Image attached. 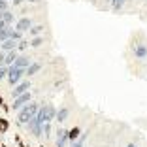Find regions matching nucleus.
Instances as JSON below:
<instances>
[{
    "label": "nucleus",
    "mask_w": 147,
    "mask_h": 147,
    "mask_svg": "<svg viewBox=\"0 0 147 147\" xmlns=\"http://www.w3.org/2000/svg\"><path fill=\"white\" fill-rule=\"evenodd\" d=\"M8 78V66H0V79Z\"/></svg>",
    "instance_id": "412c9836"
},
{
    "label": "nucleus",
    "mask_w": 147,
    "mask_h": 147,
    "mask_svg": "<svg viewBox=\"0 0 147 147\" xmlns=\"http://www.w3.org/2000/svg\"><path fill=\"white\" fill-rule=\"evenodd\" d=\"M32 64V61H30V57H26V55H19L17 57V61L13 62V66H17V68H28V66Z\"/></svg>",
    "instance_id": "0eeeda50"
},
{
    "label": "nucleus",
    "mask_w": 147,
    "mask_h": 147,
    "mask_svg": "<svg viewBox=\"0 0 147 147\" xmlns=\"http://www.w3.org/2000/svg\"><path fill=\"white\" fill-rule=\"evenodd\" d=\"M11 32H13L11 26H6V28H2V30H0V42H6V40H9V38H11Z\"/></svg>",
    "instance_id": "ddd939ff"
},
{
    "label": "nucleus",
    "mask_w": 147,
    "mask_h": 147,
    "mask_svg": "<svg viewBox=\"0 0 147 147\" xmlns=\"http://www.w3.org/2000/svg\"><path fill=\"white\" fill-rule=\"evenodd\" d=\"M85 140H87V132H85V134H81L76 142H72V147H83V145H85Z\"/></svg>",
    "instance_id": "2eb2a0df"
},
{
    "label": "nucleus",
    "mask_w": 147,
    "mask_h": 147,
    "mask_svg": "<svg viewBox=\"0 0 147 147\" xmlns=\"http://www.w3.org/2000/svg\"><path fill=\"white\" fill-rule=\"evenodd\" d=\"M28 89H30V81H21V83H17V85L13 87L11 96H13V98H17V96H21V94H25V92H28Z\"/></svg>",
    "instance_id": "423d86ee"
},
{
    "label": "nucleus",
    "mask_w": 147,
    "mask_h": 147,
    "mask_svg": "<svg viewBox=\"0 0 147 147\" xmlns=\"http://www.w3.org/2000/svg\"><path fill=\"white\" fill-rule=\"evenodd\" d=\"M19 32H26V30H30L32 28V21L28 17H23V19H19L17 21V26H15Z\"/></svg>",
    "instance_id": "6e6552de"
},
{
    "label": "nucleus",
    "mask_w": 147,
    "mask_h": 147,
    "mask_svg": "<svg viewBox=\"0 0 147 147\" xmlns=\"http://www.w3.org/2000/svg\"><path fill=\"white\" fill-rule=\"evenodd\" d=\"M134 55L138 57V59H147V47L143 45V43L134 45Z\"/></svg>",
    "instance_id": "9d476101"
},
{
    "label": "nucleus",
    "mask_w": 147,
    "mask_h": 147,
    "mask_svg": "<svg viewBox=\"0 0 147 147\" xmlns=\"http://www.w3.org/2000/svg\"><path fill=\"white\" fill-rule=\"evenodd\" d=\"M17 43H19V40H13V38H9V40H6V42H2V51H15L17 49Z\"/></svg>",
    "instance_id": "1a4fd4ad"
},
{
    "label": "nucleus",
    "mask_w": 147,
    "mask_h": 147,
    "mask_svg": "<svg viewBox=\"0 0 147 147\" xmlns=\"http://www.w3.org/2000/svg\"><path fill=\"white\" fill-rule=\"evenodd\" d=\"M0 49H2V42H0Z\"/></svg>",
    "instance_id": "a878e982"
},
{
    "label": "nucleus",
    "mask_w": 147,
    "mask_h": 147,
    "mask_svg": "<svg viewBox=\"0 0 147 147\" xmlns=\"http://www.w3.org/2000/svg\"><path fill=\"white\" fill-rule=\"evenodd\" d=\"M43 134L45 136L51 134V123H43Z\"/></svg>",
    "instance_id": "4be33fe9"
},
{
    "label": "nucleus",
    "mask_w": 147,
    "mask_h": 147,
    "mask_svg": "<svg viewBox=\"0 0 147 147\" xmlns=\"http://www.w3.org/2000/svg\"><path fill=\"white\" fill-rule=\"evenodd\" d=\"M42 43H43V38H42V36H34V38H32V42H30V47H40Z\"/></svg>",
    "instance_id": "6ab92c4d"
},
{
    "label": "nucleus",
    "mask_w": 147,
    "mask_h": 147,
    "mask_svg": "<svg viewBox=\"0 0 147 147\" xmlns=\"http://www.w3.org/2000/svg\"><path fill=\"white\" fill-rule=\"evenodd\" d=\"M40 106L42 104H26L23 109H19V115H17V121L21 123V125H26L28 121H32L36 117V113H38V109H40Z\"/></svg>",
    "instance_id": "f257e3e1"
},
{
    "label": "nucleus",
    "mask_w": 147,
    "mask_h": 147,
    "mask_svg": "<svg viewBox=\"0 0 147 147\" xmlns=\"http://www.w3.org/2000/svg\"><path fill=\"white\" fill-rule=\"evenodd\" d=\"M70 142V136H68V130L59 126L57 130V147H66V143Z\"/></svg>",
    "instance_id": "39448f33"
},
{
    "label": "nucleus",
    "mask_w": 147,
    "mask_h": 147,
    "mask_svg": "<svg viewBox=\"0 0 147 147\" xmlns=\"http://www.w3.org/2000/svg\"><path fill=\"white\" fill-rule=\"evenodd\" d=\"M26 128H28V132H30L32 136H36V138H42L43 136V125L38 123L36 119H32V121L26 123Z\"/></svg>",
    "instance_id": "7ed1b4c3"
},
{
    "label": "nucleus",
    "mask_w": 147,
    "mask_h": 147,
    "mask_svg": "<svg viewBox=\"0 0 147 147\" xmlns=\"http://www.w3.org/2000/svg\"><path fill=\"white\" fill-rule=\"evenodd\" d=\"M68 136H70V142H76L79 138V128H72L68 130Z\"/></svg>",
    "instance_id": "f3484780"
},
{
    "label": "nucleus",
    "mask_w": 147,
    "mask_h": 147,
    "mask_svg": "<svg viewBox=\"0 0 147 147\" xmlns=\"http://www.w3.org/2000/svg\"><path fill=\"white\" fill-rule=\"evenodd\" d=\"M26 74L25 68H17V66H8V79L11 85H17V83H21V78Z\"/></svg>",
    "instance_id": "f03ea898"
},
{
    "label": "nucleus",
    "mask_w": 147,
    "mask_h": 147,
    "mask_svg": "<svg viewBox=\"0 0 147 147\" xmlns=\"http://www.w3.org/2000/svg\"><path fill=\"white\" fill-rule=\"evenodd\" d=\"M0 9H8V2L6 0H0Z\"/></svg>",
    "instance_id": "5701e85b"
},
{
    "label": "nucleus",
    "mask_w": 147,
    "mask_h": 147,
    "mask_svg": "<svg viewBox=\"0 0 147 147\" xmlns=\"http://www.w3.org/2000/svg\"><path fill=\"white\" fill-rule=\"evenodd\" d=\"M66 119H68V108H61L57 111V121H59V125H62Z\"/></svg>",
    "instance_id": "f8f14e48"
},
{
    "label": "nucleus",
    "mask_w": 147,
    "mask_h": 147,
    "mask_svg": "<svg viewBox=\"0 0 147 147\" xmlns=\"http://www.w3.org/2000/svg\"><path fill=\"white\" fill-rule=\"evenodd\" d=\"M2 19H4L8 25H11V21H13V13L8 11V9H4V13H2Z\"/></svg>",
    "instance_id": "a211bd4d"
},
{
    "label": "nucleus",
    "mask_w": 147,
    "mask_h": 147,
    "mask_svg": "<svg viewBox=\"0 0 147 147\" xmlns=\"http://www.w3.org/2000/svg\"><path fill=\"white\" fill-rule=\"evenodd\" d=\"M23 0H13V4H21Z\"/></svg>",
    "instance_id": "b1692460"
},
{
    "label": "nucleus",
    "mask_w": 147,
    "mask_h": 147,
    "mask_svg": "<svg viewBox=\"0 0 147 147\" xmlns=\"http://www.w3.org/2000/svg\"><path fill=\"white\" fill-rule=\"evenodd\" d=\"M30 102V92H25V94H21V96H17V98H13V104H11V108L15 109V111H19V109H23L26 104Z\"/></svg>",
    "instance_id": "20e7f679"
},
{
    "label": "nucleus",
    "mask_w": 147,
    "mask_h": 147,
    "mask_svg": "<svg viewBox=\"0 0 147 147\" xmlns=\"http://www.w3.org/2000/svg\"><path fill=\"white\" fill-rule=\"evenodd\" d=\"M32 2H36V0H32Z\"/></svg>",
    "instance_id": "bb28decb"
},
{
    "label": "nucleus",
    "mask_w": 147,
    "mask_h": 147,
    "mask_svg": "<svg viewBox=\"0 0 147 147\" xmlns=\"http://www.w3.org/2000/svg\"><path fill=\"white\" fill-rule=\"evenodd\" d=\"M28 45H30V42H26V40L21 38V40H19V43H17V51H25Z\"/></svg>",
    "instance_id": "aec40b11"
},
{
    "label": "nucleus",
    "mask_w": 147,
    "mask_h": 147,
    "mask_svg": "<svg viewBox=\"0 0 147 147\" xmlns=\"http://www.w3.org/2000/svg\"><path fill=\"white\" fill-rule=\"evenodd\" d=\"M126 147H136V145H134V143H128V145H126Z\"/></svg>",
    "instance_id": "393cba45"
},
{
    "label": "nucleus",
    "mask_w": 147,
    "mask_h": 147,
    "mask_svg": "<svg viewBox=\"0 0 147 147\" xmlns=\"http://www.w3.org/2000/svg\"><path fill=\"white\" fill-rule=\"evenodd\" d=\"M40 70H42V62H32V64L26 68V76H36Z\"/></svg>",
    "instance_id": "9b49d317"
},
{
    "label": "nucleus",
    "mask_w": 147,
    "mask_h": 147,
    "mask_svg": "<svg viewBox=\"0 0 147 147\" xmlns=\"http://www.w3.org/2000/svg\"><path fill=\"white\" fill-rule=\"evenodd\" d=\"M17 49H15V51H8V55H6V66H11L13 62L17 61Z\"/></svg>",
    "instance_id": "4468645a"
},
{
    "label": "nucleus",
    "mask_w": 147,
    "mask_h": 147,
    "mask_svg": "<svg viewBox=\"0 0 147 147\" xmlns=\"http://www.w3.org/2000/svg\"><path fill=\"white\" fill-rule=\"evenodd\" d=\"M42 32H43V25H34V26L30 28V34H32V36H40Z\"/></svg>",
    "instance_id": "dca6fc26"
}]
</instances>
